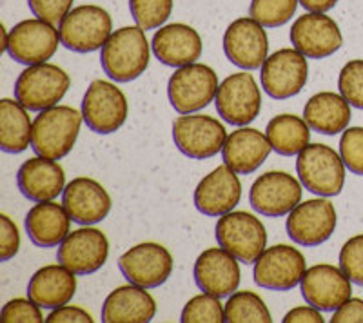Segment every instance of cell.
Here are the masks:
<instances>
[{
	"label": "cell",
	"instance_id": "44",
	"mask_svg": "<svg viewBox=\"0 0 363 323\" xmlns=\"http://www.w3.org/2000/svg\"><path fill=\"white\" fill-rule=\"evenodd\" d=\"M330 323H363V300H347L340 309H336Z\"/></svg>",
	"mask_w": 363,
	"mask_h": 323
},
{
	"label": "cell",
	"instance_id": "19",
	"mask_svg": "<svg viewBox=\"0 0 363 323\" xmlns=\"http://www.w3.org/2000/svg\"><path fill=\"white\" fill-rule=\"evenodd\" d=\"M291 44L303 57L322 60L342 47L343 37L338 24L323 13L301 15L291 28Z\"/></svg>",
	"mask_w": 363,
	"mask_h": 323
},
{
	"label": "cell",
	"instance_id": "31",
	"mask_svg": "<svg viewBox=\"0 0 363 323\" xmlns=\"http://www.w3.org/2000/svg\"><path fill=\"white\" fill-rule=\"evenodd\" d=\"M33 135V122L29 120L28 109L15 100H0V149L18 154L29 147Z\"/></svg>",
	"mask_w": 363,
	"mask_h": 323
},
{
	"label": "cell",
	"instance_id": "45",
	"mask_svg": "<svg viewBox=\"0 0 363 323\" xmlns=\"http://www.w3.org/2000/svg\"><path fill=\"white\" fill-rule=\"evenodd\" d=\"M284 323H323L322 312L316 307H296L281 319Z\"/></svg>",
	"mask_w": 363,
	"mask_h": 323
},
{
	"label": "cell",
	"instance_id": "23",
	"mask_svg": "<svg viewBox=\"0 0 363 323\" xmlns=\"http://www.w3.org/2000/svg\"><path fill=\"white\" fill-rule=\"evenodd\" d=\"M62 205L74 224L93 225L108 218L113 203L102 183L80 176L66 186Z\"/></svg>",
	"mask_w": 363,
	"mask_h": 323
},
{
	"label": "cell",
	"instance_id": "22",
	"mask_svg": "<svg viewBox=\"0 0 363 323\" xmlns=\"http://www.w3.org/2000/svg\"><path fill=\"white\" fill-rule=\"evenodd\" d=\"M238 258L223 247L207 249L194 261V282L203 293L225 298L231 296L240 285Z\"/></svg>",
	"mask_w": 363,
	"mask_h": 323
},
{
	"label": "cell",
	"instance_id": "1",
	"mask_svg": "<svg viewBox=\"0 0 363 323\" xmlns=\"http://www.w3.org/2000/svg\"><path fill=\"white\" fill-rule=\"evenodd\" d=\"M104 73L120 84L131 82L149 66V42L140 26L116 29L100 53Z\"/></svg>",
	"mask_w": 363,
	"mask_h": 323
},
{
	"label": "cell",
	"instance_id": "30",
	"mask_svg": "<svg viewBox=\"0 0 363 323\" xmlns=\"http://www.w3.org/2000/svg\"><path fill=\"white\" fill-rule=\"evenodd\" d=\"M303 120L320 135H338L349 128L351 104L336 93H316L307 100L303 108Z\"/></svg>",
	"mask_w": 363,
	"mask_h": 323
},
{
	"label": "cell",
	"instance_id": "20",
	"mask_svg": "<svg viewBox=\"0 0 363 323\" xmlns=\"http://www.w3.org/2000/svg\"><path fill=\"white\" fill-rule=\"evenodd\" d=\"M351 278L342 269L320 264L306 271L301 278V296L318 311L335 312L352 296Z\"/></svg>",
	"mask_w": 363,
	"mask_h": 323
},
{
	"label": "cell",
	"instance_id": "27",
	"mask_svg": "<svg viewBox=\"0 0 363 323\" xmlns=\"http://www.w3.org/2000/svg\"><path fill=\"white\" fill-rule=\"evenodd\" d=\"M155 314V298L135 283L116 287L102 305L104 323H149Z\"/></svg>",
	"mask_w": 363,
	"mask_h": 323
},
{
	"label": "cell",
	"instance_id": "16",
	"mask_svg": "<svg viewBox=\"0 0 363 323\" xmlns=\"http://www.w3.org/2000/svg\"><path fill=\"white\" fill-rule=\"evenodd\" d=\"M109 256V242L102 231L95 227L77 229L58 245L57 260L77 276H87L102 269Z\"/></svg>",
	"mask_w": 363,
	"mask_h": 323
},
{
	"label": "cell",
	"instance_id": "21",
	"mask_svg": "<svg viewBox=\"0 0 363 323\" xmlns=\"http://www.w3.org/2000/svg\"><path fill=\"white\" fill-rule=\"evenodd\" d=\"M242 198V183L238 173L223 166L206 174L194 189V205L206 216H223L231 212Z\"/></svg>",
	"mask_w": 363,
	"mask_h": 323
},
{
	"label": "cell",
	"instance_id": "12",
	"mask_svg": "<svg viewBox=\"0 0 363 323\" xmlns=\"http://www.w3.org/2000/svg\"><path fill=\"white\" fill-rule=\"evenodd\" d=\"M336 209L327 198H313L298 203L287 216V234L303 247H316L333 237L336 229Z\"/></svg>",
	"mask_w": 363,
	"mask_h": 323
},
{
	"label": "cell",
	"instance_id": "3",
	"mask_svg": "<svg viewBox=\"0 0 363 323\" xmlns=\"http://www.w3.org/2000/svg\"><path fill=\"white\" fill-rule=\"evenodd\" d=\"M60 44L74 53H93L102 50L113 35V21L100 6H79L71 9L58 24Z\"/></svg>",
	"mask_w": 363,
	"mask_h": 323
},
{
	"label": "cell",
	"instance_id": "42",
	"mask_svg": "<svg viewBox=\"0 0 363 323\" xmlns=\"http://www.w3.org/2000/svg\"><path fill=\"white\" fill-rule=\"evenodd\" d=\"M21 249V232L15 222L6 215L0 216V260L8 261L15 258Z\"/></svg>",
	"mask_w": 363,
	"mask_h": 323
},
{
	"label": "cell",
	"instance_id": "13",
	"mask_svg": "<svg viewBox=\"0 0 363 323\" xmlns=\"http://www.w3.org/2000/svg\"><path fill=\"white\" fill-rule=\"evenodd\" d=\"M60 33L50 22L40 18H29L18 22L8 35L9 57L24 66L48 62L58 50Z\"/></svg>",
	"mask_w": 363,
	"mask_h": 323
},
{
	"label": "cell",
	"instance_id": "5",
	"mask_svg": "<svg viewBox=\"0 0 363 323\" xmlns=\"http://www.w3.org/2000/svg\"><path fill=\"white\" fill-rule=\"evenodd\" d=\"M69 75L55 64L28 66L15 84V98L28 111H44L57 106L69 89Z\"/></svg>",
	"mask_w": 363,
	"mask_h": 323
},
{
	"label": "cell",
	"instance_id": "46",
	"mask_svg": "<svg viewBox=\"0 0 363 323\" xmlns=\"http://www.w3.org/2000/svg\"><path fill=\"white\" fill-rule=\"evenodd\" d=\"M298 2L311 13H327L338 4V0H298Z\"/></svg>",
	"mask_w": 363,
	"mask_h": 323
},
{
	"label": "cell",
	"instance_id": "17",
	"mask_svg": "<svg viewBox=\"0 0 363 323\" xmlns=\"http://www.w3.org/2000/svg\"><path fill=\"white\" fill-rule=\"evenodd\" d=\"M301 200V183L284 171H269L255 180L249 202L256 212L267 218L289 215Z\"/></svg>",
	"mask_w": 363,
	"mask_h": 323
},
{
	"label": "cell",
	"instance_id": "43",
	"mask_svg": "<svg viewBox=\"0 0 363 323\" xmlns=\"http://www.w3.org/2000/svg\"><path fill=\"white\" fill-rule=\"evenodd\" d=\"M48 323H93V316L87 311L80 309V307L73 305H62L58 309H53L50 316L45 318Z\"/></svg>",
	"mask_w": 363,
	"mask_h": 323
},
{
	"label": "cell",
	"instance_id": "25",
	"mask_svg": "<svg viewBox=\"0 0 363 323\" xmlns=\"http://www.w3.org/2000/svg\"><path fill=\"white\" fill-rule=\"evenodd\" d=\"M17 183L22 195L31 202L55 200L66 189V174L55 160L35 157L26 160L17 173Z\"/></svg>",
	"mask_w": 363,
	"mask_h": 323
},
{
	"label": "cell",
	"instance_id": "8",
	"mask_svg": "<svg viewBox=\"0 0 363 323\" xmlns=\"http://www.w3.org/2000/svg\"><path fill=\"white\" fill-rule=\"evenodd\" d=\"M227 131L222 122L209 115H184L173 122V140L182 154L207 160L223 149Z\"/></svg>",
	"mask_w": 363,
	"mask_h": 323
},
{
	"label": "cell",
	"instance_id": "40",
	"mask_svg": "<svg viewBox=\"0 0 363 323\" xmlns=\"http://www.w3.org/2000/svg\"><path fill=\"white\" fill-rule=\"evenodd\" d=\"M42 307L37 305L33 300L29 298H15L9 300L4 307H2V314H0V322L4 323H42L45 322L44 316L40 312Z\"/></svg>",
	"mask_w": 363,
	"mask_h": 323
},
{
	"label": "cell",
	"instance_id": "36",
	"mask_svg": "<svg viewBox=\"0 0 363 323\" xmlns=\"http://www.w3.org/2000/svg\"><path fill=\"white\" fill-rule=\"evenodd\" d=\"M129 9L136 26L149 31L167 22L173 13V0H129Z\"/></svg>",
	"mask_w": 363,
	"mask_h": 323
},
{
	"label": "cell",
	"instance_id": "26",
	"mask_svg": "<svg viewBox=\"0 0 363 323\" xmlns=\"http://www.w3.org/2000/svg\"><path fill=\"white\" fill-rule=\"evenodd\" d=\"M272 145L267 135L258 129L240 128L227 137L222 149L223 164L238 174H251L260 169L271 154Z\"/></svg>",
	"mask_w": 363,
	"mask_h": 323
},
{
	"label": "cell",
	"instance_id": "28",
	"mask_svg": "<svg viewBox=\"0 0 363 323\" xmlns=\"http://www.w3.org/2000/svg\"><path fill=\"white\" fill-rule=\"evenodd\" d=\"M77 274L64 267L45 266L31 276L28 283V296L42 309H58L67 305L77 293Z\"/></svg>",
	"mask_w": 363,
	"mask_h": 323
},
{
	"label": "cell",
	"instance_id": "9",
	"mask_svg": "<svg viewBox=\"0 0 363 323\" xmlns=\"http://www.w3.org/2000/svg\"><path fill=\"white\" fill-rule=\"evenodd\" d=\"M128 100L118 87L106 80H93L82 100L84 122L93 133L111 135L128 120Z\"/></svg>",
	"mask_w": 363,
	"mask_h": 323
},
{
	"label": "cell",
	"instance_id": "37",
	"mask_svg": "<svg viewBox=\"0 0 363 323\" xmlns=\"http://www.w3.org/2000/svg\"><path fill=\"white\" fill-rule=\"evenodd\" d=\"M338 87L352 108L363 109V60H351L342 67Z\"/></svg>",
	"mask_w": 363,
	"mask_h": 323
},
{
	"label": "cell",
	"instance_id": "18",
	"mask_svg": "<svg viewBox=\"0 0 363 323\" xmlns=\"http://www.w3.org/2000/svg\"><path fill=\"white\" fill-rule=\"evenodd\" d=\"M223 51L235 66L255 71L264 66L269 53V38L264 26L255 18H236L223 35Z\"/></svg>",
	"mask_w": 363,
	"mask_h": 323
},
{
	"label": "cell",
	"instance_id": "39",
	"mask_svg": "<svg viewBox=\"0 0 363 323\" xmlns=\"http://www.w3.org/2000/svg\"><path fill=\"white\" fill-rule=\"evenodd\" d=\"M340 269L351 278V282L363 287V234L352 237L340 251Z\"/></svg>",
	"mask_w": 363,
	"mask_h": 323
},
{
	"label": "cell",
	"instance_id": "4",
	"mask_svg": "<svg viewBox=\"0 0 363 323\" xmlns=\"http://www.w3.org/2000/svg\"><path fill=\"white\" fill-rule=\"evenodd\" d=\"M296 171L301 186L318 196H336L345 183V164L333 147L311 144L298 154Z\"/></svg>",
	"mask_w": 363,
	"mask_h": 323
},
{
	"label": "cell",
	"instance_id": "34",
	"mask_svg": "<svg viewBox=\"0 0 363 323\" xmlns=\"http://www.w3.org/2000/svg\"><path fill=\"white\" fill-rule=\"evenodd\" d=\"M298 0H251L249 15L264 28H280L296 13Z\"/></svg>",
	"mask_w": 363,
	"mask_h": 323
},
{
	"label": "cell",
	"instance_id": "29",
	"mask_svg": "<svg viewBox=\"0 0 363 323\" xmlns=\"http://www.w3.org/2000/svg\"><path fill=\"white\" fill-rule=\"evenodd\" d=\"M71 218L64 205L48 200L37 202L26 215V232L37 247H57L69 234Z\"/></svg>",
	"mask_w": 363,
	"mask_h": 323
},
{
	"label": "cell",
	"instance_id": "32",
	"mask_svg": "<svg viewBox=\"0 0 363 323\" xmlns=\"http://www.w3.org/2000/svg\"><path fill=\"white\" fill-rule=\"evenodd\" d=\"M272 151L281 157H294L306 149L311 140V128L296 115H278L265 129Z\"/></svg>",
	"mask_w": 363,
	"mask_h": 323
},
{
	"label": "cell",
	"instance_id": "38",
	"mask_svg": "<svg viewBox=\"0 0 363 323\" xmlns=\"http://www.w3.org/2000/svg\"><path fill=\"white\" fill-rule=\"evenodd\" d=\"M340 157L352 174L363 176V128H349L343 131Z\"/></svg>",
	"mask_w": 363,
	"mask_h": 323
},
{
	"label": "cell",
	"instance_id": "6",
	"mask_svg": "<svg viewBox=\"0 0 363 323\" xmlns=\"http://www.w3.org/2000/svg\"><path fill=\"white\" fill-rule=\"evenodd\" d=\"M218 76L206 64H189L177 67L167 84V96L174 111L180 115L196 113L215 100L218 91Z\"/></svg>",
	"mask_w": 363,
	"mask_h": 323
},
{
	"label": "cell",
	"instance_id": "2",
	"mask_svg": "<svg viewBox=\"0 0 363 323\" xmlns=\"http://www.w3.org/2000/svg\"><path fill=\"white\" fill-rule=\"evenodd\" d=\"M82 120V113L69 106H53L38 111L33 120L31 147L38 157L62 160L77 144Z\"/></svg>",
	"mask_w": 363,
	"mask_h": 323
},
{
	"label": "cell",
	"instance_id": "15",
	"mask_svg": "<svg viewBox=\"0 0 363 323\" xmlns=\"http://www.w3.org/2000/svg\"><path fill=\"white\" fill-rule=\"evenodd\" d=\"M309 76L307 57L298 50H280L265 58L260 80L271 98L285 100L296 96L306 87Z\"/></svg>",
	"mask_w": 363,
	"mask_h": 323
},
{
	"label": "cell",
	"instance_id": "11",
	"mask_svg": "<svg viewBox=\"0 0 363 323\" xmlns=\"http://www.w3.org/2000/svg\"><path fill=\"white\" fill-rule=\"evenodd\" d=\"M307 271L306 256L291 245L265 249L255 261V282L267 290H291L301 283Z\"/></svg>",
	"mask_w": 363,
	"mask_h": 323
},
{
	"label": "cell",
	"instance_id": "41",
	"mask_svg": "<svg viewBox=\"0 0 363 323\" xmlns=\"http://www.w3.org/2000/svg\"><path fill=\"white\" fill-rule=\"evenodd\" d=\"M35 17L50 24H60L73 8V0H28Z\"/></svg>",
	"mask_w": 363,
	"mask_h": 323
},
{
	"label": "cell",
	"instance_id": "24",
	"mask_svg": "<svg viewBox=\"0 0 363 323\" xmlns=\"http://www.w3.org/2000/svg\"><path fill=\"white\" fill-rule=\"evenodd\" d=\"M155 57L169 67H184L202 57V38L187 24L162 26L151 42Z\"/></svg>",
	"mask_w": 363,
	"mask_h": 323
},
{
	"label": "cell",
	"instance_id": "14",
	"mask_svg": "<svg viewBox=\"0 0 363 323\" xmlns=\"http://www.w3.org/2000/svg\"><path fill=\"white\" fill-rule=\"evenodd\" d=\"M173 266L174 261L169 251L155 242L135 245L118 260V267L125 280L144 289H155L167 282L173 273Z\"/></svg>",
	"mask_w": 363,
	"mask_h": 323
},
{
	"label": "cell",
	"instance_id": "10",
	"mask_svg": "<svg viewBox=\"0 0 363 323\" xmlns=\"http://www.w3.org/2000/svg\"><path fill=\"white\" fill-rule=\"evenodd\" d=\"M218 115L227 124L244 125L256 120L262 109V93L251 73H233L218 86L215 96Z\"/></svg>",
	"mask_w": 363,
	"mask_h": 323
},
{
	"label": "cell",
	"instance_id": "33",
	"mask_svg": "<svg viewBox=\"0 0 363 323\" xmlns=\"http://www.w3.org/2000/svg\"><path fill=\"white\" fill-rule=\"evenodd\" d=\"M225 322L229 323H271V312L264 300L251 290H238L225 303Z\"/></svg>",
	"mask_w": 363,
	"mask_h": 323
},
{
	"label": "cell",
	"instance_id": "35",
	"mask_svg": "<svg viewBox=\"0 0 363 323\" xmlns=\"http://www.w3.org/2000/svg\"><path fill=\"white\" fill-rule=\"evenodd\" d=\"M180 322L184 323H222L225 322V307L220 298L202 293L186 303Z\"/></svg>",
	"mask_w": 363,
	"mask_h": 323
},
{
	"label": "cell",
	"instance_id": "7",
	"mask_svg": "<svg viewBox=\"0 0 363 323\" xmlns=\"http://www.w3.org/2000/svg\"><path fill=\"white\" fill-rule=\"evenodd\" d=\"M215 231L220 247L229 251L242 264H255L267 245L264 224L245 211H231L220 216Z\"/></svg>",
	"mask_w": 363,
	"mask_h": 323
}]
</instances>
